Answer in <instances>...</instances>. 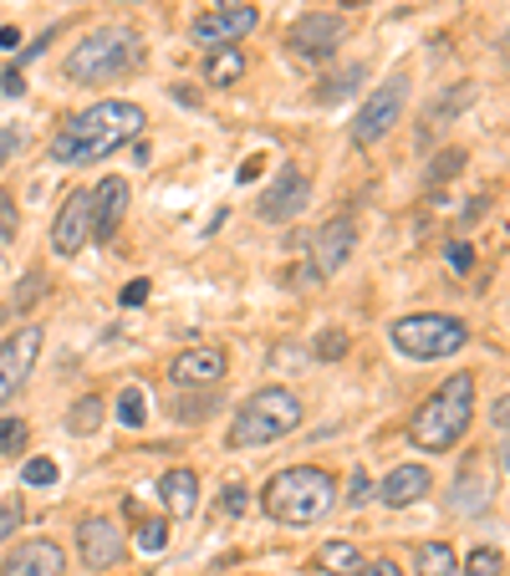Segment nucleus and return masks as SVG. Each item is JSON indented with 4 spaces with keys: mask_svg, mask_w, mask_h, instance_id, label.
Segmentation results:
<instances>
[{
    "mask_svg": "<svg viewBox=\"0 0 510 576\" xmlns=\"http://www.w3.org/2000/svg\"><path fill=\"white\" fill-rule=\"evenodd\" d=\"M144 134V108L138 103H123V97H108V103H93L82 108L77 118H67L52 138V159L62 169H82V163H103L108 153H118L123 143H134Z\"/></svg>",
    "mask_w": 510,
    "mask_h": 576,
    "instance_id": "nucleus-1",
    "label": "nucleus"
},
{
    "mask_svg": "<svg viewBox=\"0 0 510 576\" xmlns=\"http://www.w3.org/2000/svg\"><path fill=\"white\" fill-rule=\"evenodd\" d=\"M134 67H144V36L134 26H103V31H87L67 52L62 72L82 87H103V82H118L128 77Z\"/></svg>",
    "mask_w": 510,
    "mask_h": 576,
    "instance_id": "nucleus-2",
    "label": "nucleus"
},
{
    "mask_svg": "<svg viewBox=\"0 0 510 576\" xmlns=\"http://www.w3.org/2000/svg\"><path fill=\"white\" fill-rule=\"evenodd\" d=\"M470 414H475V377L470 373L444 377V388L408 424V444L424 449V455H444V449H455L470 434Z\"/></svg>",
    "mask_w": 510,
    "mask_h": 576,
    "instance_id": "nucleus-3",
    "label": "nucleus"
},
{
    "mask_svg": "<svg viewBox=\"0 0 510 576\" xmlns=\"http://www.w3.org/2000/svg\"><path fill=\"white\" fill-rule=\"evenodd\" d=\"M261 505H266L270 521L281 525H317L337 505V480L317 465H291L276 480H266Z\"/></svg>",
    "mask_w": 510,
    "mask_h": 576,
    "instance_id": "nucleus-4",
    "label": "nucleus"
},
{
    "mask_svg": "<svg viewBox=\"0 0 510 576\" xmlns=\"http://www.w3.org/2000/svg\"><path fill=\"white\" fill-rule=\"evenodd\" d=\"M301 424V398L291 388H261L241 403V414L230 418V449H261L276 444Z\"/></svg>",
    "mask_w": 510,
    "mask_h": 576,
    "instance_id": "nucleus-5",
    "label": "nucleus"
},
{
    "mask_svg": "<svg viewBox=\"0 0 510 576\" xmlns=\"http://www.w3.org/2000/svg\"><path fill=\"white\" fill-rule=\"evenodd\" d=\"M465 342H470V327L459 317H444V311H418V317H399L393 322V348L418 362L455 358V352H465Z\"/></svg>",
    "mask_w": 510,
    "mask_h": 576,
    "instance_id": "nucleus-6",
    "label": "nucleus"
},
{
    "mask_svg": "<svg viewBox=\"0 0 510 576\" xmlns=\"http://www.w3.org/2000/svg\"><path fill=\"white\" fill-rule=\"evenodd\" d=\"M403 103H408V72H393L373 97H368V108L352 118V143L358 148H373L389 138V128L403 118Z\"/></svg>",
    "mask_w": 510,
    "mask_h": 576,
    "instance_id": "nucleus-7",
    "label": "nucleus"
},
{
    "mask_svg": "<svg viewBox=\"0 0 510 576\" xmlns=\"http://www.w3.org/2000/svg\"><path fill=\"white\" fill-rule=\"evenodd\" d=\"M255 6H245V0H220L215 11H204L194 26H189V41L194 46H204V52H220V46H235L241 36H251L255 31Z\"/></svg>",
    "mask_w": 510,
    "mask_h": 576,
    "instance_id": "nucleus-8",
    "label": "nucleus"
},
{
    "mask_svg": "<svg viewBox=\"0 0 510 576\" xmlns=\"http://www.w3.org/2000/svg\"><path fill=\"white\" fill-rule=\"evenodd\" d=\"M348 41V21L332 11H311L301 15L291 26V36H286V46H291V56H301V62H327V56H337V46Z\"/></svg>",
    "mask_w": 510,
    "mask_h": 576,
    "instance_id": "nucleus-9",
    "label": "nucleus"
},
{
    "mask_svg": "<svg viewBox=\"0 0 510 576\" xmlns=\"http://www.w3.org/2000/svg\"><path fill=\"white\" fill-rule=\"evenodd\" d=\"M36 358H41V327H21V332H11L0 342V408L21 393Z\"/></svg>",
    "mask_w": 510,
    "mask_h": 576,
    "instance_id": "nucleus-10",
    "label": "nucleus"
},
{
    "mask_svg": "<svg viewBox=\"0 0 510 576\" xmlns=\"http://www.w3.org/2000/svg\"><path fill=\"white\" fill-rule=\"evenodd\" d=\"M307 204H311V179L301 174L296 163H286V169H276L266 200H261V220H266V225H286V220H296Z\"/></svg>",
    "mask_w": 510,
    "mask_h": 576,
    "instance_id": "nucleus-11",
    "label": "nucleus"
},
{
    "mask_svg": "<svg viewBox=\"0 0 510 576\" xmlns=\"http://www.w3.org/2000/svg\"><path fill=\"white\" fill-rule=\"evenodd\" d=\"M93 241V189H72L62 215L52 225V250L56 255H82Z\"/></svg>",
    "mask_w": 510,
    "mask_h": 576,
    "instance_id": "nucleus-12",
    "label": "nucleus"
},
{
    "mask_svg": "<svg viewBox=\"0 0 510 576\" xmlns=\"http://www.w3.org/2000/svg\"><path fill=\"white\" fill-rule=\"evenodd\" d=\"M77 546H82V562L93 566V572H108V566H118L128 556V541H123V531L108 515H87L77 525Z\"/></svg>",
    "mask_w": 510,
    "mask_h": 576,
    "instance_id": "nucleus-13",
    "label": "nucleus"
},
{
    "mask_svg": "<svg viewBox=\"0 0 510 576\" xmlns=\"http://www.w3.org/2000/svg\"><path fill=\"white\" fill-rule=\"evenodd\" d=\"M352 245H358V225H352L348 215L327 220V225L317 230V241H311V270H317V281H327V276H337V270L348 266Z\"/></svg>",
    "mask_w": 510,
    "mask_h": 576,
    "instance_id": "nucleus-14",
    "label": "nucleus"
},
{
    "mask_svg": "<svg viewBox=\"0 0 510 576\" xmlns=\"http://www.w3.org/2000/svg\"><path fill=\"white\" fill-rule=\"evenodd\" d=\"M0 576H67V556H62L56 541H21L6 556Z\"/></svg>",
    "mask_w": 510,
    "mask_h": 576,
    "instance_id": "nucleus-15",
    "label": "nucleus"
},
{
    "mask_svg": "<svg viewBox=\"0 0 510 576\" xmlns=\"http://www.w3.org/2000/svg\"><path fill=\"white\" fill-rule=\"evenodd\" d=\"M169 377L174 383H184V388H215L220 377H225V352L220 348H189L174 358V367H169Z\"/></svg>",
    "mask_w": 510,
    "mask_h": 576,
    "instance_id": "nucleus-16",
    "label": "nucleus"
},
{
    "mask_svg": "<svg viewBox=\"0 0 510 576\" xmlns=\"http://www.w3.org/2000/svg\"><path fill=\"white\" fill-rule=\"evenodd\" d=\"M128 215V179H103L93 189V241H113Z\"/></svg>",
    "mask_w": 510,
    "mask_h": 576,
    "instance_id": "nucleus-17",
    "label": "nucleus"
},
{
    "mask_svg": "<svg viewBox=\"0 0 510 576\" xmlns=\"http://www.w3.org/2000/svg\"><path fill=\"white\" fill-rule=\"evenodd\" d=\"M424 495H429V469L424 465H399L389 480H383V490H378V500H383L389 510H408Z\"/></svg>",
    "mask_w": 510,
    "mask_h": 576,
    "instance_id": "nucleus-18",
    "label": "nucleus"
},
{
    "mask_svg": "<svg viewBox=\"0 0 510 576\" xmlns=\"http://www.w3.org/2000/svg\"><path fill=\"white\" fill-rule=\"evenodd\" d=\"M159 495L174 515H194V505H200V474L194 469H169L159 480Z\"/></svg>",
    "mask_w": 510,
    "mask_h": 576,
    "instance_id": "nucleus-19",
    "label": "nucleus"
},
{
    "mask_svg": "<svg viewBox=\"0 0 510 576\" xmlns=\"http://www.w3.org/2000/svg\"><path fill=\"white\" fill-rule=\"evenodd\" d=\"M470 103H475V82H455V87H449V93L434 103V113H424V128H429V134H439L444 122L455 118L459 108H470Z\"/></svg>",
    "mask_w": 510,
    "mask_h": 576,
    "instance_id": "nucleus-20",
    "label": "nucleus"
},
{
    "mask_svg": "<svg viewBox=\"0 0 510 576\" xmlns=\"http://www.w3.org/2000/svg\"><path fill=\"white\" fill-rule=\"evenodd\" d=\"M317 566L332 576H352L358 566H363V556H358V546L352 541H327L322 551H317Z\"/></svg>",
    "mask_w": 510,
    "mask_h": 576,
    "instance_id": "nucleus-21",
    "label": "nucleus"
},
{
    "mask_svg": "<svg viewBox=\"0 0 510 576\" xmlns=\"http://www.w3.org/2000/svg\"><path fill=\"white\" fill-rule=\"evenodd\" d=\"M204 77H210V87H230V82H241L245 77V56L235 52V46H220V52H210Z\"/></svg>",
    "mask_w": 510,
    "mask_h": 576,
    "instance_id": "nucleus-22",
    "label": "nucleus"
},
{
    "mask_svg": "<svg viewBox=\"0 0 510 576\" xmlns=\"http://www.w3.org/2000/svg\"><path fill=\"white\" fill-rule=\"evenodd\" d=\"M418 576H459L455 551L444 546V541H429V546H418Z\"/></svg>",
    "mask_w": 510,
    "mask_h": 576,
    "instance_id": "nucleus-23",
    "label": "nucleus"
},
{
    "mask_svg": "<svg viewBox=\"0 0 510 576\" xmlns=\"http://www.w3.org/2000/svg\"><path fill=\"white\" fill-rule=\"evenodd\" d=\"M103 398H77L72 403V414H67V429L77 434V439H87V434H97V424H103Z\"/></svg>",
    "mask_w": 510,
    "mask_h": 576,
    "instance_id": "nucleus-24",
    "label": "nucleus"
},
{
    "mask_svg": "<svg viewBox=\"0 0 510 576\" xmlns=\"http://www.w3.org/2000/svg\"><path fill=\"white\" fill-rule=\"evenodd\" d=\"M363 77H368V67H363V62H352L348 72H332V77H327L322 87H317V97H322V103H337V97H348Z\"/></svg>",
    "mask_w": 510,
    "mask_h": 576,
    "instance_id": "nucleus-25",
    "label": "nucleus"
},
{
    "mask_svg": "<svg viewBox=\"0 0 510 576\" xmlns=\"http://www.w3.org/2000/svg\"><path fill=\"white\" fill-rule=\"evenodd\" d=\"M118 418L128 424V429H138V424L148 418V393L138 388V383H128V388L118 393Z\"/></svg>",
    "mask_w": 510,
    "mask_h": 576,
    "instance_id": "nucleus-26",
    "label": "nucleus"
},
{
    "mask_svg": "<svg viewBox=\"0 0 510 576\" xmlns=\"http://www.w3.org/2000/svg\"><path fill=\"white\" fill-rule=\"evenodd\" d=\"M500 572H506L500 551L480 546V551H470V562H465V572H459V576H500Z\"/></svg>",
    "mask_w": 510,
    "mask_h": 576,
    "instance_id": "nucleus-27",
    "label": "nucleus"
},
{
    "mask_svg": "<svg viewBox=\"0 0 510 576\" xmlns=\"http://www.w3.org/2000/svg\"><path fill=\"white\" fill-rule=\"evenodd\" d=\"M169 546V521H138V551H163Z\"/></svg>",
    "mask_w": 510,
    "mask_h": 576,
    "instance_id": "nucleus-28",
    "label": "nucleus"
},
{
    "mask_svg": "<svg viewBox=\"0 0 510 576\" xmlns=\"http://www.w3.org/2000/svg\"><path fill=\"white\" fill-rule=\"evenodd\" d=\"M26 444V424L21 418H0V455H21Z\"/></svg>",
    "mask_w": 510,
    "mask_h": 576,
    "instance_id": "nucleus-29",
    "label": "nucleus"
},
{
    "mask_svg": "<svg viewBox=\"0 0 510 576\" xmlns=\"http://www.w3.org/2000/svg\"><path fill=\"white\" fill-rule=\"evenodd\" d=\"M21 148H26V134H21V128H11V122H0V169H6V163H11Z\"/></svg>",
    "mask_w": 510,
    "mask_h": 576,
    "instance_id": "nucleus-30",
    "label": "nucleus"
},
{
    "mask_svg": "<svg viewBox=\"0 0 510 576\" xmlns=\"http://www.w3.org/2000/svg\"><path fill=\"white\" fill-rule=\"evenodd\" d=\"M459 163H465V153H459V148H449V153H439V159L429 163V179H434V184L455 179V174H459Z\"/></svg>",
    "mask_w": 510,
    "mask_h": 576,
    "instance_id": "nucleus-31",
    "label": "nucleus"
},
{
    "mask_svg": "<svg viewBox=\"0 0 510 576\" xmlns=\"http://www.w3.org/2000/svg\"><path fill=\"white\" fill-rule=\"evenodd\" d=\"M21 480H26V484H36V490H41V484H52V480H56V465H52V459H26V469H21Z\"/></svg>",
    "mask_w": 510,
    "mask_h": 576,
    "instance_id": "nucleus-32",
    "label": "nucleus"
},
{
    "mask_svg": "<svg viewBox=\"0 0 510 576\" xmlns=\"http://www.w3.org/2000/svg\"><path fill=\"white\" fill-rule=\"evenodd\" d=\"M342 352H348V332H322L317 337V358H342Z\"/></svg>",
    "mask_w": 510,
    "mask_h": 576,
    "instance_id": "nucleus-33",
    "label": "nucleus"
},
{
    "mask_svg": "<svg viewBox=\"0 0 510 576\" xmlns=\"http://www.w3.org/2000/svg\"><path fill=\"white\" fill-rule=\"evenodd\" d=\"M444 260H449V266H455L459 276H465V270H475V250H470V245H465V241H455V245H449V250H444Z\"/></svg>",
    "mask_w": 510,
    "mask_h": 576,
    "instance_id": "nucleus-34",
    "label": "nucleus"
},
{
    "mask_svg": "<svg viewBox=\"0 0 510 576\" xmlns=\"http://www.w3.org/2000/svg\"><path fill=\"white\" fill-rule=\"evenodd\" d=\"M174 414L189 418V424H200V418L210 414V398H179V403H174Z\"/></svg>",
    "mask_w": 510,
    "mask_h": 576,
    "instance_id": "nucleus-35",
    "label": "nucleus"
},
{
    "mask_svg": "<svg viewBox=\"0 0 510 576\" xmlns=\"http://www.w3.org/2000/svg\"><path fill=\"white\" fill-rule=\"evenodd\" d=\"M21 536V505H0V541Z\"/></svg>",
    "mask_w": 510,
    "mask_h": 576,
    "instance_id": "nucleus-36",
    "label": "nucleus"
},
{
    "mask_svg": "<svg viewBox=\"0 0 510 576\" xmlns=\"http://www.w3.org/2000/svg\"><path fill=\"white\" fill-rule=\"evenodd\" d=\"M241 510H245V490L241 484H230L225 495H220V515H241Z\"/></svg>",
    "mask_w": 510,
    "mask_h": 576,
    "instance_id": "nucleus-37",
    "label": "nucleus"
},
{
    "mask_svg": "<svg viewBox=\"0 0 510 576\" xmlns=\"http://www.w3.org/2000/svg\"><path fill=\"white\" fill-rule=\"evenodd\" d=\"M368 500V474L363 469H352V480H348V505H363Z\"/></svg>",
    "mask_w": 510,
    "mask_h": 576,
    "instance_id": "nucleus-38",
    "label": "nucleus"
},
{
    "mask_svg": "<svg viewBox=\"0 0 510 576\" xmlns=\"http://www.w3.org/2000/svg\"><path fill=\"white\" fill-rule=\"evenodd\" d=\"M118 301H123V307H144V301H148V281H128Z\"/></svg>",
    "mask_w": 510,
    "mask_h": 576,
    "instance_id": "nucleus-39",
    "label": "nucleus"
},
{
    "mask_svg": "<svg viewBox=\"0 0 510 576\" xmlns=\"http://www.w3.org/2000/svg\"><path fill=\"white\" fill-rule=\"evenodd\" d=\"M0 93L21 97V93H26V77H21V72H0Z\"/></svg>",
    "mask_w": 510,
    "mask_h": 576,
    "instance_id": "nucleus-40",
    "label": "nucleus"
},
{
    "mask_svg": "<svg viewBox=\"0 0 510 576\" xmlns=\"http://www.w3.org/2000/svg\"><path fill=\"white\" fill-rule=\"evenodd\" d=\"M0 235L11 241L15 235V210H11V194H0Z\"/></svg>",
    "mask_w": 510,
    "mask_h": 576,
    "instance_id": "nucleus-41",
    "label": "nucleus"
},
{
    "mask_svg": "<svg viewBox=\"0 0 510 576\" xmlns=\"http://www.w3.org/2000/svg\"><path fill=\"white\" fill-rule=\"evenodd\" d=\"M352 576H403V572L393 562H368V566H358Z\"/></svg>",
    "mask_w": 510,
    "mask_h": 576,
    "instance_id": "nucleus-42",
    "label": "nucleus"
},
{
    "mask_svg": "<svg viewBox=\"0 0 510 576\" xmlns=\"http://www.w3.org/2000/svg\"><path fill=\"white\" fill-rule=\"evenodd\" d=\"M490 418H496V429H510V393L496 403V408H490Z\"/></svg>",
    "mask_w": 510,
    "mask_h": 576,
    "instance_id": "nucleus-43",
    "label": "nucleus"
},
{
    "mask_svg": "<svg viewBox=\"0 0 510 576\" xmlns=\"http://www.w3.org/2000/svg\"><path fill=\"white\" fill-rule=\"evenodd\" d=\"M21 46V31L15 26H0V52H15Z\"/></svg>",
    "mask_w": 510,
    "mask_h": 576,
    "instance_id": "nucleus-44",
    "label": "nucleus"
},
{
    "mask_svg": "<svg viewBox=\"0 0 510 576\" xmlns=\"http://www.w3.org/2000/svg\"><path fill=\"white\" fill-rule=\"evenodd\" d=\"M500 434H506V439H500V469L510 474V429H500Z\"/></svg>",
    "mask_w": 510,
    "mask_h": 576,
    "instance_id": "nucleus-45",
    "label": "nucleus"
},
{
    "mask_svg": "<svg viewBox=\"0 0 510 576\" xmlns=\"http://www.w3.org/2000/svg\"><path fill=\"white\" fill-rule=\"evenodd\" d=\"M261 169H266V163H261V159H251V163H245V169H241V179H245V184H251V179H261Z\"/></svg>",
    "mask_w": 510,
    "mask_h": 576,
    "instance_id": "nucleus-46",
    "label": "nucleus"
}]
</instances>
